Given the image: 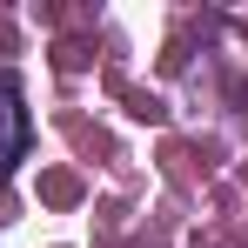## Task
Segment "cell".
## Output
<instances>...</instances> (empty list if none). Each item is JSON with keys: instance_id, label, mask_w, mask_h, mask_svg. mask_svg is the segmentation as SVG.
Returning a JSON list of instances; mask_svg holds the SVG:
<instances>
[{"instance_id": "6da1fadb", "label": "cell", "mask_w": 248, "mask_h": 248, "mask_svg": "<svg viewBox=\"0 0 248 248\" xmlns=\"http://www.w3.org/2000/svg\"><path fill=\"white\" fill-rule=\"evenodd\" d=\"M20 148H27V108H20V81H14V74H0V181L14 174Z\"/></svg>"}]
</instances>
